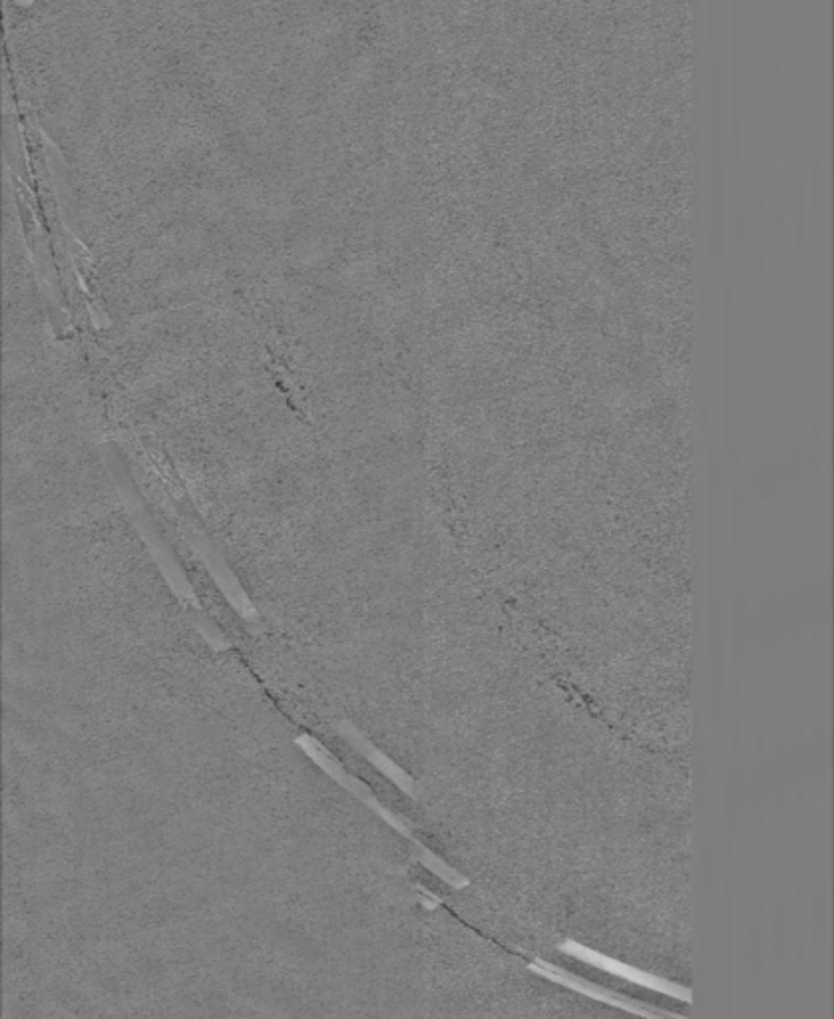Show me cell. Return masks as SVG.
I'll return each mask as SVG.
<instances>
[{"mask_svg": "<svg viewBox=\"0 0 834 1019\" xmlns=\"http://www.w3.org/2000/svg\"><path fill=\"white\" fill-rule=\"evenodd\" d=\"M341 731H343L345 737L351 741L353 747H357L358 750H361V753H365V757L369 758L373 765H377L382 773L390 776V779H393L400 789H405L408 795H413V781H411V776L403 771V768L397 766L387 755H382L379 749H374L371 742L366 741L351 723H341Z\"/></svg>", "mask_w": 834, "mask_h": 1019, "instance_id": "3957f363", "label": "cell"}, {"mask_svg": "<svg viewBox=\"0 0 834 1019\" xmlns=\"http://www.w3.org/2000/svg\"><path fill=\"white\" fill-rule=\"evenodd\" d=\"M822 461H824V450H822V438H821V429L819 426H813L811 430V445H808V474H811V482H816L821 478V472H822Z\"/></svg>", "mask_w": 834, "mask_h": 1019, "instance_id": "5b68a950", "label": "cell"}, {"mask_svg": "<svg viewBox=\"0 0 834 1019\" xmlns=\"http://www.w3.org/2000/svg\"><path fill=\"white\" fill-rule=\"evenodd\" d=\"M723 437L725 448L737 445V400H739V331L737 301L731 283L723 295Z\"/></svg>", "mask_w": 834, "mask_h": 1019, "instance_id": "7a4b0ae2", "label": "cell"}, {"mask_svg": "<svg viewBox=\"0 0 834 1019\" xmlns=\"http://www.w3.org/2000/svg\"><path fill=\"white\" fill-rule=\"evenodd\" d=\"M763 365H765V333L761 319H757L753 329V341H750V379H753L755 390H758V387H761Z\"/></svg>", "mask_w": 834, "mask_h": 1019, "instance_id": "277c9868", "label": "cell"}, {"mask_svg": "<svg viewBox=\"0 0 834 1019\" xmlns=\"http://www.w3.org/2000/svg\"><path fill=\"white\" fill-rule=\"evenodd\" d=\"M785 480L789 482L790 490H797L798 482L803 480V453H800L798 438L792 440L789 461L785 464Z\"/></svg>", "mask_w": 834, "mask_h": 1019, "instance_id": "8992f818", "label": "cell"}, {"mask_svg": "<svg viewBox=\"0 0 834 1019\" xmlns=\"http://www.w3.org/2000/svg\"><path fill=\"white\" fill-rule=\"evenodd\" d=\"M713 267L705 263L697 301L695 329V377L697 411L703 429L711 424L713 408Z\"/></svg>", "mask_w": 834, "mask_h": 1019, "instance_id": "6da1fadb", "label": "cell"}]
</instances>
